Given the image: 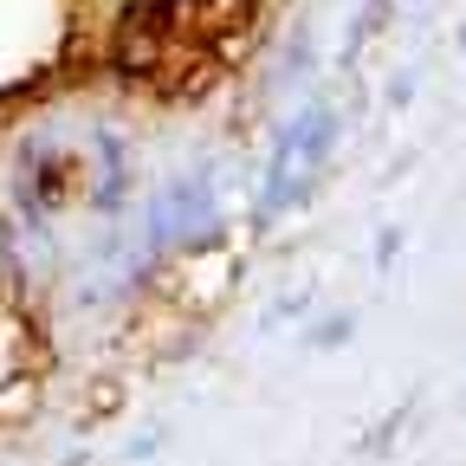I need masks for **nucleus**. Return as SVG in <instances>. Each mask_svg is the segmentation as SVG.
Masks as SVG:
<instances>
[{
  "label": "nucleus",
  "mask_w": 466,
  "mask_h": 466,
  "mask_svg": "<svg viewBox=\"0 0 466 466\" xmlns=\"http://www.w3.org/2000/svg\"><path fill=\"white\" fill-rule=\"evenodd\" d=\"M214 233V188L208 175H195V182H168L149 208V240L156 247H175V240H208Z\"/></svg>",
  "instance_id": "obj_2"
},
{
  "label": "nucleus",
  "mask_w": 466,
  "mask_h": 466,
  "mask_svg": "<svg viewBox=\"0 0 466 466\" xmlns=\"http://www.w3.org/2000/svg\"><path fill=\"white\" fill-rule=\"evenodd\" d=\"M330 143H337V110H330V104H305V110L279 130V143H272L259 208H266V214H279L285 201H299V195L318 182V168L330 162Z\"/></svg>",
  "instance_id": "obj_1"
},
{
  "label": "nucleus",
  "mask_w": 466,
  "mask_h": 466,
  "mask_svg": "<svg viewBox=\"0 0 466 466\" xmlns=\"http://www.w3.org/2000/svg\"><path fill=\"white\" fill-rule=\"evenodd\" d=\"M460 46H466V33H460Z\"/></svg>",
  "instance_id": "obj_3"
}]
</instances>
